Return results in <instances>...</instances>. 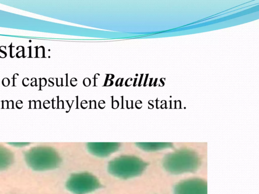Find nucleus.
<instances>
[{"label":"nucleus","mask_w":259,"mask_h":194,"mask_svg":"<svg viewBox=\"0 0 259 194\" xmlns=\"http://www.w3.org/2000/svg\"><path fill=\"white\" fill-rule=\"evenodd\" d=\"M10 81L9 79L5 78L2 80V84L5 86H7L10 84Z\"/></svg>","instance_id":"0eeeda50"},{"label":"nucleus","mask_w":259,"mask_h":194,"mask_svg":"<svg viewBox=\"0 0 259 194\" xmlns=\"http://www.w3.org/2000/svg\"><path fill=\"white\" fill-rule=\"evenodd\" d=\"M31 46L28 47V48H29V53H30V56L29 57H31Z\"/></svg>","instance_id":"9d476101"},{"label":"nucleus","mask_w":259,"mask_h":194,"mask_svg":"<svg viewBox=\"0 0 259 194\" xmlns=\"http://www.w3.org/2000/svg\"><path fill=\"white\" fill-rule=\"evenodd\" d=\"M12 43H11V45L9 46V47H10V57L14 58V56H12Z\"/></svg>","instance_id":"6e6552de"},{"label":"nucleus","mask_w":259,"mask_h":194,"mask_svg":"<svg viewBox=\"0 0 259 194\" xmlns=\"http://www.w3.org/2000/svg\"><path fill=\"white\" fill-rule=\"evenodd\" d=\"M11 158L8 151L0 148V169L9 165Z\"/></svg>","instance_id":"423d86ee"},{"label":"nucleus","mask_w":259,"mask_h":194,"mask_svg":"<svg viewBox=\"0 0 259 194\" xmlns=\"http://www.w3.org/2000/svg\"><path fill=\"white\" fill-rule=\"evenodd\" d=\"M101 144L100 143H91L89 149L94 154L104 156L114 151L117 146L113 143H102Z\"/></svg>","instance_id":"20e7f679"},{"label":"nucleus","mask_w":259,"mask_h":194,"mask_svg":"<svg viewBox=\"0 0 259 194\" xmlns=\"http://www.w3.org/2000/svg\"><path fill=\"white\" fill-rule=\"evenodd\" d=\"M139 161L132 157H122L112 161L109 165V170L114 175L128 178L136 175L140 168Z\"/></svg>","instance_id":"7ed1b4c3"},{"label":"nucleus","mask_w":259,"mask_h":194,"mask_svg":"<svg viewBox=\"0 0 259 194\" xmlns=\"http://www.w3.org/2000/svg\"><path fill=\"white\" fill-rule=\"evenodd\" d=\"M176 194H206V191L203 185L192 183L179 186Z\"/></svg>","instance_id":"39448f33"},{"label":"nucleus","mask_w":259,"mask_h":194,"mask_svg":"<svg viewBox=\"0 0 259 194\" xmlns=\"http://www.w3.org/2000/svg\"><path fill=\"white\" fill-rule=\"evenodd\" d=\"M27 162L32 168L44 170L56 165L58 157L52 150L39 148L32 149L26 154Z\"/></svg>","instance_id":"f257e3e1"},{"label":"nucleus","mask_w":259,"mask_h":194,"mask_svg":"<svg viewBox=\"0 0 259 194\" xmlns=\"http://www.w3.org/2000/svg\"><path fill=\"white\" fill-rule=\"evenodd\" d=\"M0 52H1V53H2L4 54L6 56H7V54H6V53L5 52L3 51L2 50H1V47H0Z\"/></svg>","instance_id":"1a4fd4ad"},{"label":"nucleus","mask_w":259,"mask_h":194,"mask_svg":"<svg viewBox=\"0 0 259 194\" xmlns=\"http://www.w3.org/2000/svg\"><path fill=\"white\" fill-rule=\"evenodd\" d=\"M67 188L75 194H85L98 188L100 184L97 179L89 174H77L68 180Z\"/></svg>","instance_id":"f03ea898"}]
</instances>
